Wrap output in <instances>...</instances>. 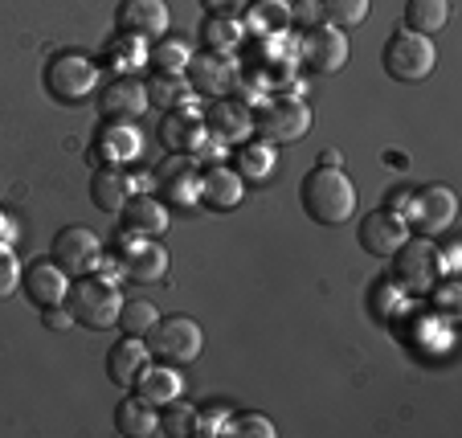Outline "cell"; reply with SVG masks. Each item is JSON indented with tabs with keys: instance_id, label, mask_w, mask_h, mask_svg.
I'll return each instance as SVG.
<instances>
[{
	"instance_id": "cell-2",
	"label": "cell",
	"mask_w": 462,
	"mask_h": 438,
	"mask_svg": "<svg viewBox=\"0 0 462 438\" xmlns=\"http://www.w3.org/2000/svg\"><path fill=\"white\" fill-rule=\"evenodd\" d=\"M98 79H103V66H98L95 58H87V53H79V50L53 53V58L45 61V74H42L45 95L61 107L87 103V98L98 90Z\"/></svg>"
},
{
	"instance_id": "cell-41",
	"label": "cell",
	"mask_w": 462,
	"mask_h": 438,
	"mask_svg": "<svg viewBox=\"0 0 462 438\" xmlns=\"http://www.w3.org/2000/svg\"><path fill=\"white\" fill-rule=\"evenodd\" d=\"M291 21H303L307 29L319 25V5H299V9H291ZM307 29H303V33H307Z\"/></svg>"
},
{
	"instance_id": "cell-38",
	"label": "cell",
	"mask_w": 462,
	"mask_h": 438,
	"mask_svg": "<svg viewBox=\"0 0 462 438\" xmlns=\"http://www.w3.org/2000/svg\"><path fill=\"white\" fill-rule=\"evenodd\" d=\"M21 287V258L13 255L9 242H0V303Z\"/></svg>"
},
{
	"instance_id": "cell-3",
	"label": "cell",
	"mask_w": 462,
	"mask_h": 438,
	"mask_svg": "<svg viewBox=\"0 0 462 438\" xmlns=\"http://www.w3.org/2000/svg\"><path fill=\"white\" fill-rule=\"evenodd\" d=\"M66 307H70V316L79 328L103 332V328L119 324L123 295L111 279H103V275H82V279L70 287V295H66Z\"/></svg>"
},
{
	"instance_id": "cell-39",
	"label": "cell",
	"mask_w": 462,
	"mask_h": 438,
	"mask_svg": "<svg viewBox=\"0 0 462 438\" xmlns=\"http://www.w3.org/2000/svg\"><path fill=\"white\" fill-rule=\"evenodd\" d=\"M42 324L50 328V332H70V328H79L66 303H50V307H42Z\"/></svg>"
},
{
	"instance_id": "cell-11",
	"label": "cell",
	"mask_w": 462,
	"mask_h": 438,
	"mask_svg": "<svg viewBox=\"0 0 462 438\" xmlns=\"http://www.w3.org/2000/svg\"><path fill=\"white\" fill-rule=\"evenodd\" d=\"M119 263H123V275H127V279L160 283L168 275V250L156 242V238H143V234L123 229V238H119Z\"/></svg>"
},
{
	"instance_id": "cell-22",
	"label": "cell",
	"mask_w": 462,
	"mask_h": 438,
	"mask_svg": "<svg viewBox=\"0 0 462 438\" xmlns=\"http://www.w3.org/2000/svg\"><path fill=\"white\" fill-rule=\"evenodd\" d=\"M245 197V181L226 164H209L201 172V205H209L213 213H229L237 210Z\"/></svg>"
},
{
	"instance_id": "cell-4",
	"label": "cell",
	"mask_w": 462,
	"mask_h": 438,
	"mask_svg": "<svg viewBox=\"0 0 462 438\" xmlns=\"http://www.w3.org/2000/svg\"><path fill=\"white\" fill-rule=\"evenodd\" d=\"M381 66L393 82H426L430 74L438 70V50H434V37L426 33H413V29H402L384 42L381 53Z\"/></svg>"
},
{
	"instance_id": "cell-20",
	"label": "cell",
	"mask_w": 462,
	"mask_h": 438,
	"mask_svg": "<svg viewBox=\"0 0 462 438\" xmlns=\"http://www.w3.org/2000/svg\"><path fill=\"white\" fill-rule=\"evenodd\" d=\"M148 365H152V352H148V340H143V336H123V340L106 352V377H111L119 389L135 386V377H140Z\"/></svg>"
},
{
	"instance_id": "cell-44",
	"label": "cell",
	"mask_w": 462,
	"mask_h": 438,
	"mask_svg": "<svg viewBox=\"0 0 462 438\" xmlns=\"http://www.w3.org/2000/svg\"><path fill=\"white\" fill-rule=\"evenodd\" d=\"M319 164H328V168H340V152H323V156H319Z\"/></svg>"
},
{
	"instance_id": "cell-6",
	"label": "cell",
	"mask_w": 462,
	"mask_h": 438,
	"mask_svg": "<svg viewBox=\"0 0 462 438\" xmlns=\"http://www.w3.org/2000/svg\"><path fill=\"white\" fill-rule=\"evenodd\" d=\"M405 221H410L413 234L421 238H438L458 221V197H454L450 184H421L418 193H410L405 201Z\"/></svg>"
},
{
	"instance_id": "cell-5",
	"label": "cell",
	"mask_w": 462,
	"mask_h": 438,
	"mask_svg": "<svg viewBox=\"0 0 462 438\" xmlns=\"http://www.w3.org/2000/svg\"><path fill=\"white\" fill-rule=\"evenodd\" d=\"M143 340H148L152 360H164V365H192V360H201V352H205L201 324L189 316L156 320V328H152Z\"/></svg>"
},
{
	"instance_id": "cell-37",
	"label": "cell",
	"mask_w": 462,
	"mask_h": 438,
	"mask_svg": "<svg viewBox=\"0 0 462 438\" xmlns=\"http://www.w3.org/2000/svg\"><path fill=\"white\" fill-rule=\"evenodd\" d=\"M226 426H229V410H226V405H209V410L192 414V434H197V438L226 434Z\"/></svg>"
},
{
	"instance_id": "cell-19",
	"label": "cell",
	"mask_w": 462,
	"mask_h": 438,
	"mask_svg": "<svg viewBox=\"0 0 462 438\" xmlns=\"http://www.w3.org/2000/svg\"><path fill=\"white\" fill-rule=\"evenodd\" d=\"M135 193H140V181H135L127 168H98V172L90 176V201L103 213H123Z\"/></svg>"
},
{
	"instance_id": "cell-29",
	"label": "cell",
	"mask_w": 462,
	"mask_h": 438,
	"mask_svg": "<svg viewBox=\"0 0 462 438\" xmlns=\"http://www.w3.org/2000/svg\"><path fill=\"white\" fill-rule=\"evenodd\" d=\"M405 25L426 37L442 33L450 25V0H410L405 5Z\"/></svg>"
},
{
	"instance_id": "cell-8",
	"label": "cell",
	"mask_w": 462,
	"mask_h": 438,
	"mask_svg": "<svg viewBox=\"0 0 462 438\" xmlns=\"http://www.w3.org/2000/svg\"><path fill=\"white\" fill-rule=\"evenodd\" d=\"M393 258H397L393 275H397V283H402L405 291H413V295H434L438 275H442V258H438V250L430 246V238L413 234Z\"/></svg>"
},
{
	"instance_id": "cell-1",
	"label": "cell",
	"mask_w": 462,
	"mask_h": 438,
	"mask_svg": "<svg viewBox=\"0 0 462 438\" xmlns=\"http://www.w3.org/2000/svg\"><path fill=\"white\" fill-rule=\"evenodd\" d=\"M299 201H303L307 218H311L315 226H344V221L356 213V184L348 181L344 168L319 164L303 176Z\"/></svg>"
},
{
	"instance_id": "cell-40",
	"label": "cell",
	"mask_w": 462,
	"mask_h": 438,
	"mask_svg": "<svg viewBox=\"0 0 462 438\" xmlns=\"http://www.w3.org/2000/svg\"><path fill=\"white\" fill-rule=\"evenodd\" d=\"M245 5H254V0H201L205 13H221V17H237Z\"/></svg>"
},
{
	"instance_id": "cell-30",
	"label": "cell",
	"mask_w": 462,
	"mask_h": 438,
	"mask_svg": "<svg viewBox=\"0 0 462 438\" xmlns=\"http://www.w3.org/2000/svg\"><path fill=\"white\" fill-rule=\"evenodd\" d=\"M148 98L156 107H164V111H172V107H189V98H192V87H189V79L184 74H164V70H156L148 82Z\"/></svg>"
},
{
	"instance_id": "cell-27",
	"label": "cell",
	"mask_w": 462,
	"mask_h": 438,
	"mask_svg": "<svg viewBox=\"0 0 462 438\" xmlns=\"http://www.w3.org/2000/svg\"><path fill=\"white\" fill-rule=\"evenodd\" d=\"M103 66L115 74H135L148 66V42L143 37H131V33H119L103 45Z\"/></svg>"
},
{
	"instance_id": "cell-23",
	"label": "cell",
	"mask_w": 462,
	"mask_h": 438,
	"mask_svg": "<svg viewBox=\"0 0 462 438\" xmlns=\"http://www.w3.org/2000/svg\"><path fill=\"white\" fill-rule=\"evenodd\" d=\"M115 430L127 438H152L160 434V414L152 402H143L140 394L123 397L119 405H115Z\"/></svg>"
},
{
	"instance_id": "cell-36",
	"label": "cell",
	"mask_w": 462,
	"mask_h": 438,
	"mask_svg": "<svg viewBox=\"0 0 462 438\" xmlns=\"http://www.w3.org/2000/svg\"><path fill=\"white\" fill-rule=\"evenodd\" d=\"M160 434H172V438H184V434H192V405L189 402H180V397H176V402H168V405H160Z\"/></svg>"
},
{
	"instance_id": "cell-14",
	"label": "cell",
	"mask_w": 462,
	"mask_h": 438,
	"mask_svg": "<svg viewBox=\"0 0 462 438\" xmlns=\"http://www.w3.org/2000/svg\"><path fill=\"white\" fill-rule=\"evenodd\" d=\"M360 246H365L368 255L376 258H393L397 250H402L405 242L413 238L410 221L402 218V213H393V210H373L365 221H360Z\"/></svg>"
},
{
	"instance_id": "cell-9",
	"label": "cell",
	"mask_w": 462,
	"mask_h": 438,
	"mask_svg": "<svg viewBox=\"0 0 462 438\" xmlns=\"http://www.w3.org/2000/svg\"><path fill=\"white\" fill-rule=\"evenodd\" d=\"M98 258H103V242H98L95 229H87V226L58 229V238H53V263H58L66 275H74V279L95 275Z\"/></svg>"
},
{
	"instance_id": "cell-17",
	"label": "cell",
	"mask_w": 462,
	"mask_h": 438,
	"mask_svg": "<svg viewBox=\"0 0 462 438\" xmlns=\"http://www.w3.org/2000/svg\"><path fill=\"white\" fill-rule=\"evenodd\" d=\"M143 152V135L135 132V123H103L95 135V156L103 168H127L135 164Z\"/></svg>"
},
{
	"instance_id": "cell-31",
	"label": "cell",
	"mask_w": 462,
	"mask_h": 438,
	"mask_svg": "<svg viewBox=\"0 0 462 438\" xmlns=\"http://www.w3.org/2000/svg\"><path fill=\"white\" fill-rule=\"evenodd\" d=\"M189 58H192V42H184V37H168V33L148 50V61L164 74H184L189 70Z\"/></svg>"
},
{
	"instance_id": "cell-16",
	"label": "cell",
	"mask_w": 462,
	"mask_h": 438,
	"mask_svg": "<svg viewBox=\"0 0 462 438\" xmlns=\"http://www.w3.org/2000/svg\"><path fill=\"white\" fill-rule=\"evenodd\" d=\"M205 127H209V135L217 144H245L254 135V111L245 103H237V98H213L209 111H205Z\"/></svg>"
},
{
	"instance_id": "cell-33",
	"label": "cell",
	"mask_w": 462,
	"mask_h": 438,
	"mask_svg": "<svg viewBox=\"0 0 462 438\" xmlns=\"http://www.w3.org/2000/svg\"><path fill=\"white\" fill-rule=\"evenodd\" d=\"M319 5V17H328V25L336 29H356L365 25L373 0H315Z\"/></svg>"
},
{
	"instance_id": "cell-13",
	"label": "cell",
	"mask_w": 462,
	"mask_h": 438,
	"mask_svg": "<svg viewBox=\"0 0 462 438\" xmlns=\"http://www.w3.org/2000/svg\"><path fill=\"white\" fill-rule=\"evenodd\" d=\"M303 66H311L315 74H340L344 66H348V53H352V45H348V33L344 29H336V25H311L307 29V37H303Z\"/></svg>"
},
{
	"instance_id": "cell-26",
	"label": "cell",
	"mask_w": 462,
	"mask_h": 438,
	"mask_svg": "<svg viewBox=\"0 0 462 438\" xmlns=\"http://www.w3.org/2000/svg\"><path fill=\"white\" fill-rule=\"evenodd\" d=\"M274 168H279L274 144H266V140H245V144H237L234 172L242 176V181H271Z\"/></svg>"
},
{
	"instance_id": "cell-25",
	"label": "cell",
	"mask_w": 462,
	"mask_h": 438,
	"mask_svg": "<svg viewBox=\"0 0 462 438\" xmlns=\"http://www.w3.org/2000/svg\"><path fill=\"white\" fill-rule=\"evenodd\" d=\"M119 218H123V226H127L131 234H143V238L168 234V210L156 201V197H140V193H135Z\"/></svg>"
},
{
	"instance_id": "cell-35",
	"label": "cell",
	"mask_w": 462,
	"mask_h": 438,
	"mask_svg": "<svg viewBox=\"0 0 462 438\" xmlns=\"http://www.w3.org/2000/svg\"><path fill=\"white\" fill-rule=\"evenodd\" d=\"M226 434L229 438H274L279 426H274L266 414H229Z\"/></svg>"
},
{
	"instance_id": "cell-28",
	"label": "cell",
	"mask_w": 462,
	"mask_h": 438,
	"mask_svg": "<svg viewBox=\"0 0 462 438\" xmlns=\"http://www.w3.org/2000/svg\"><path fill=\"white\" fill-rule=\"evenodd\" d=\"M201 42L205 50L213 53H234L237 45L245 42V21L242 17H221V13H209L201 25Z\"/></svg>"
},
{
	"instance_id": "cell-15",
	"label": "cell",
	"mask_w": 462,
	"mask_h": 438,
	"mask_svg": "<svg viewBox=\"0 0 462 438\" xmlns=\"http://www.w3.org/2000/svg\"><path fill=\"white\" fill-rule=\"evenodd\" d=\"M172 25V13H168V0H123L115 9V29L131 37H143V42H160Z\"/></svg>"
},
{
	"instance_id": "cell-24",
	"label": "cell",
	"mask_w": 462,
	"mask_h": 438,
	"mask_svg": "<svg viewBox=\"0 0 462 438\" xmlns=\"http://www.w3.org/2000/svg\"><path fill=\"white\" fill-rule=\"evenodd\" d=\"M131 389H135L143 402H152V405H168V402H176V397L184 394L176 365H164V360H160V365H148V368H143Z\"/></svg>"
},
{
	"instance_id": "cell-34",
	"label": "cell",
	"mask_w": 462,
	"mask_h": 438,
	"mask_svg": "<svg viewBox=\"0 0 462 438\" xmlns=\"http://www.w3.org/2000/svg\"><path fill=\"white\" fill-rule=\"evenodd\" d=\"M156 320H160L156 303H148V299H123V307H119L123 336H148L152 328H156Z\"/></svg>"
},
{
	"instance_id": "cell-43",
	"label": "cell",
	"mask_w": 462,
	"mask_h": 438,
	"mask_svg": "<svg viewBox=\"0 0 462 438\" xmlns=\"http://www.w3.org/2000/svg\"><path fill=\"white\" fill-rule=\"evenodd\" d=\"M438 307H446V312L454 307V283H446V287L438 291Z\"/></svg>"
},
{
	"instance_id": "cell-7",
	"label": "cell",
	"mask_w": 462,
	"mask_h": 438,
	"mask_svg": "<svg viewBox=\"0 0 462 438\" xmlns=\"http://www.w3.org/2000/svg\"><path fill=\"white\" fill-rule=\"evenodd\" d=\"M311 132V107L303 98H271L254 115V135L266 144H291Z\"/></svg>"
},
{
	"instance_id": "cell-21",
	"label": "cell",
	"mask_w": 462,
	"mask_h": 438,
	"mask_svg": "<svg viewBox=\"0 0 462 438\" xmlns=\"http://www.w3.org/2000/svg\"><path fill=\"white\" fill-rule=\"evenodd\" d=\"M21 283H25V295L33 299V307L66 303V295H70V275L58 263H29L21 271Z\"/></svg>"
},
{
	"instance_id": "cell-42",
	"label": "cell",
	"mask_w": 462,
	"mask_h": 438,
	"mask_svg": "<svg viewBox=\"0 0 462 438\" xmlns=\"http://www.w3.org/2000/svg\"><path fill=\"white\" fill-rule=\"evenodd\" d=\"M0 242H17V226H13V218H9V213H5V210H0Z\"/></svg>"
},
{
	"instance_id": "cell-18",
	"label": "cell",
	"mask_w": 462,
	"mask_h": 438,
	"mask_svg": "<svg viewBox=\"0 0 462 438\" xmlns=\"http://www.w3.org/2000/svg\"><path fill=\"white\" fill-rule=\"evenodd\" d=\"M156 184L168 193V201H176L180 210H192L201 201V168H197L192 156H172L156 172Z\"/></svg>"
},
{
	"instance_id": "cell-10",
	"label": "cell",
	"mask_w": 462,
	"mask_h": 438,
	"mask_svg": "<svg viewBox=\"0 0 462 438\" xmlns=\"http://www.w3.org/2000/svg\"><path fill=\"white\" fill-rule=\"evenodd\" d=\"M184 74H189V87L205 98H226L229 90L237 87V79H242L234 53H213V50L192 53Z\"/></svg>"
},
{
	"instance_id": "cell-32",
	"label": "cell",
	"mask_w": 462,
	"mask_h": 438,
	"mask_svg": "<svg viewBox=\"0 0 462 438\" xmlns=\"http://www.w3.org/2000/svg\"><path fill=\"white\" fill-rule=\"evenodd\" d=\"M245 33H262V29H266V33H282V29L291 25V5L287 0H266V5H245Z\"/></svg>"
},
{
	"instance_id": "cell-12",
	"label": "cell",
	"mask_w": 462,
	"mask_h": 438,
	"mask_svg": "<svg viewBox=\"0 0 462 438\" xmlns=\"http://www.w3.org/2000/svg\"><path fill=\"white\" fill-rule=\"evenodd\" d=\"M148 107H152L148 87H143L135 74H119V79L106 82L103 95H98V115H103V123H140Z\"/></svg>"
}]
</instances>
